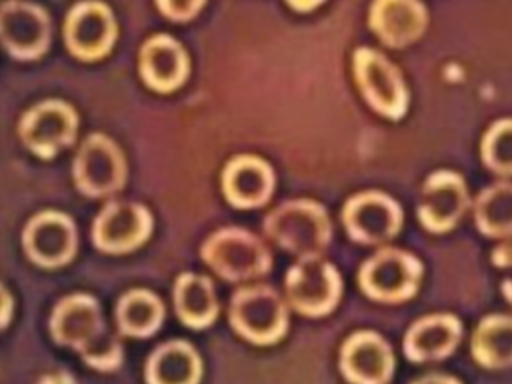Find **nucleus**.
Returning <instances> with one entry per match:
<instances>
[{
    "label": "nucleus",
    "instance_id": "nucleus-18",
    "mask_svg": "<svg viewBox=\"0 0 512 384\" xmlns=\"http://www.w3.org/2000/svg\"><path fill=\"white\" fill-rule=\"evenodd\" d=\"M368 26L388 48L414 44L428 28V10L420 0H372Z\"/></svg>",
    "mask_w": 512,
    "mask_h": 384
},
{
    "label": "nucleus",
    "instance_id": "nucleus-4",
    "mask_svg": "<svg viewBox=\"0 0 512 384\" xmlns=\"http://www.w3.org/2000/svg\"><path fill=\"white\" fill-rule=\"evenodd\" d=\"M204 262L224 280L240 282L266 274L272 266L268 246L242 228H222L202 246Z\"/></svg>",
    "mask_w": 512,
    "mask_h": 384
},
{
    "label": "nucleus",
    "instance_id": "nucleus-21",
    "mask_svg": "<svg viewBox=\"0 0 512 384\" xmlns=\"http://www.w3.org/2000/svg\"><path fill=\"white\" fill-rule=\"evenodd\" d=\"M146 384H200L202 360L184 340L160 344L146 360Z\"/></svg>",
    "mask_w": 512,
    "mask_h": 384
},
{
    "label": "nucleus",
    "instance_id": "nucleus-7",
    "mask_svg": "<svg viewBox=\"0 0 512 384\" xmlns=\"http://www.w3.org/2000/svg\"><path fill=\"white\" fill-rule=\"evenodd\" d=\"M62 36L68 52L84 62L110 54L118 38V22L102 0H78L64 18Z\"/></svg>",
    "mask_w": 512,
    "mask_h": 384
},
{
    "label": "nucleus",
    "instance_id": "nucleus-17",
    "mask_svg": "<svg viewBox=\"0 0 512 384\" xmlns=\"http://www.w3.org/2000/svg\"><path fill=\"white\" fill-rule=\"evenodd\" d=\"M138 72L144 84L156 92L180 88L190 72L186 48L170 34H152L138 52Z\"/></svg>",
    "mask_w": 512,
    "mask_h": 384
},
{
    "label": "nucleus",
    "instance_id": "nucleus-22",
    "mask_svg": "<svg viewBox=\"0 0 512 384\" xmlns=\"http://www.w3.org/2000/svg\"><path fill=\"white\" fill-rule=\"evenodd\" d=\"M174 310L182 324L200 330L218 316V298L208 276L184 272L174 284Z\"/></svg>",
    "mask_w": 512,
    "mask_h": 384
},
{
    "label": "nucleus",
    "instance_id": "nucleus-25",
    "mask_svg": "<svg viewBox=\"0 0 512 384\" xmlns=\"http://www.w3.org/2000/svg\"><path fill=\"white\" fill-rule=\"evenodd\" d=\"M474 222L486 236H512V182L490 184L478 194L474 202Z\"/></svg>",
    "mask_w": 512,
    "mask_h": 384
},
{
    "label": "nucleus",
    "instance_id": "nucleus-19",
    "mask_svg": "<svg viewBox=\"0 0 512 384\" xmlns=\"http://www.w3.org/2000/svg\"><path fill=\"white\" fill-rule=\"evenodd\" d=\"M222 190L232 206L258 208L272 196L274 172L270 164L258 156H236L222 172Z\"/></svg>",
    "mask_w": 512,
    "mask_h": 384
},
{
    "label": "nucleus",
    "instance_id": "nucleus-6",
    "mask_svg": "<svg viewBox=\"0 0 512 384\" xmlns=\"http://www.w3.org/2000/svg\"><path fill=\"white\" fill-rule=\"evenodd\" d=\"M422 278V264L416 256L398 248H382L370 256L360 272L362 292L384 304H396L412 298Z\"/></svg>",
    "mask_w": 512,
    "mask_h": 384
},
{
    "label": "nucleus",
    "instance_id": "nucleus-8",
    "mask_svg": "<svg viewBox=\"0 0 512 384\" xmlns=\"http://www.w3.org/2000/svg\"><path fill=\"white\" fill-rule=\"evenodd\" d=\"M340 294L342 278L322 256L298 258L286 274L288 304L304 316H324L332 312Z\"/></svg>",
    "mask_w": 512,
    "mask_h": 384
},
{
    "label": "nucleus",
    "instance_id": "nucleus-1",
    "mask_svg": "<svg viewBox=\"0 0 512 384\" xmlns=\"http://www.w3.org/2000/svg\"><path fill=\"white\" fill-rule=\"evenodd\" d=\"M50 334L54 342L74 348L94 370L112 372L122 364V344L108 330L96 298L88 294H70L56 304Z\"/></svg>",
    "mask_w": 512,
    "mask_h": 384
},
{
    "label": "nucleus",
    "instance_id": "nucleus-15",
    "mask_svg": "<svg viewBox=\"0 0 512 384\" xmlns=\"http://www.w3.org/2000/svg\"><path fill=\"white\" fill-rule=\"evenodd\" d=\"M468 204V188L462 176L450 170H438L422 184L418 220L430 232H446L458 224Z\"/></svg>",
    "mask_w": 512,
    "mask_h": 384
},
{
    "label": "nucleus",
    "instance_id": "nucleus-9",
    "mask_svg": "<svg viewBox=\"0 0 512 384\" xmlns=\"http://www.w3.org/2000/svg\"><path fill=\"white\" fill-rule=\"evenodd\" d=\"M52 40L48 12L30 0H6L0 4V44L16 60L40 58Z\"/></svg>",
    "mask_w": 512,
    "mask_h": 384
},
{
    "label": "nucleus",
    "instance_id": "nucleus-2",
    "mask_svg": "<svg viewBox=\"0 0 512 384\" xmlns=\"http://www.w3.org/2000/svg\"><path fill=\"white\" fill-rule=\"evenodd\" d=\"M264 232L298 258L320 256L330 244V218L318 202L290 200L274 208L264 220Z\"/></svg>",
    "mask_w": 512,
    "mask_h": 384
},
{
    "label": "nucleus",
    "instance_id": "nucleus-29",
    "mask_svg": "<svg viewBox=\"0 0 512 384\" xmlns=\"http://www.w3.org/2000/svg\"><path fill=\"white\" fill-rule=\"evenodd\" d=\"M10 318H12V296L0 282V330L8 326Z\"/></svg>",
    "mask_w": 512,
    "mask_h": 384
},
{
    "label": "nucleus",
    "instance_id": "nucleus-16",
    "mask_svg": "<svg viewBox=\"0 0 512 384\" xmlns=\"http://www.w3.org/2000/svg\"><path fill=\"white\" fill-rule=\"evenodd\" d=\"M340 372L350 384H388L394 372V352L378 332H354L340 348Z\"/></svg>",
    "mask_w": 512,
    "mask_h": 384
},
{
    "label": "nucleus",
    "instance_id": "nucleus-28",
    "mask_svg": "<svg viewBox=\"0 0 512 384\" xmlns=\"http://www.w3.org/2000/svg\"><path fill=\"white\" fill-rule=\"evenodd\" d=\"M492 262L500 268H512V240H506L492 250Z\"/></svg>",
    "mask_w": 512,
    "mask_h": 384
},
{
    "label": "nucleus",
    "instance_id": "nucleus-30",
    "mask_svg": "<svg viewBox=\"0 0 512 384\" xmlns=\"http://www.w3.org/2000/svg\"><path fill=\"white\" fill-rule=\"evenodd\" d=\"M410 384H460V380H456L454 376H448V374H426Z\"/></svg>",
    "mask_w": 512,
    "mask_h": 384
},
{
    "label": "nucleus",
    "instance_id": "nucleus-31",
    "mask_svg": "<svg viewBox=\"0 0 512 384\" xmlns=\"http://www.w3.org/2000/svg\"><path fill=\"white\" fill-rule=\"evenodd\" d=\"M292 10L296 12H312L318 6H322L326 0H284Z\"/></svg>",
    "mask_w": 512,
    "mask_h": 384
},
{
    "label": "nucleus",
    "instance_id": "nucleus-13",
    "mask_svg": "<svg viewBox=\"0 0 512 384\" xmlns=\"http://www.w3.org/2000/svg\"><path fill=\"white\" fill-rule=\"evenodd\" d=\"M26 256L44 268H56L72 260L78 246L74 220L56 210L32 216L22 232Z\"/></svg>",
    "mask_w": 512,
    "mask_h": 384
},
{
    "label": "nucleus",
    "instance_id": "nucleus-20",
    "mask_svg": "<svg viewBox=\"0 0 512 384\" xmlns=\"http://www.w3.org/2000/svg\"><path fill=\"white\" fill-rule=\"evenodd\" d=\"M462 338V324L452 314L418 318L404 336V354L412 362H432L450 356Z\"/></svg>",
    "mask_w": 512,
    "mask_h": 384
},
{
    "label": "nucleus",
    "instance_id": "nucleus-12",
    "mask_svg": "<svg viewBox=\"0 0 512 384\" xmlns=\"http://www.w3.org/2000/svg\"><path fill=\"white\" fill-rule=\"evenodd\" d=\"M342 222L352 240L360 244H382L398 234L402 210L388 194L368 190L352 196L344 204Z\"/></svg>",
    "mask_w": 512,
    "mask_h": 384
},
{
    "label": "nucleus",
    "instance_id": "nucleus-10",
    "mask_svg": "<svg viewBox=\"0 0 512 384\" xmlns=\"http://www.w3.org/2000/svg\"><path fill=\"white\" fill-rule=\"evenodd\" d=\"M72 176L78 186V190L92 198L110 196L116 190L124 186L126 180V162L124 154L116 146L114 140H110L104 134H90L72 166Z\"/></svg>",
    "mask_w": 512,
    "mask_h": 384
},
{
    "label": "nucleus",
    "instance_id": "nucleus-5",
    "mask_svg": "<svg viewBox=\"0 0 512 384\" xmlns=\"http://www.w3.org/2000/svg\"><path fill=\"white\" fill-rule=\"evenodd\" d=\"M354 80L368 106L392 120L404 116L408 90L400 70L380 50L360 46L352 54Z\"/></svg>",
    "mask_w": 512,
    "mask_h": 384
},
{
    "label": "nucleus",
    "instance_id": "nucleus-11",
    "mask_svg": "<svg viewBox=\"0 0 512 384\" xmlns=\"http://www.w3.org/2000/svg\"><path fill=\"white\" fill-rule=\"evenodd\" d=\"M76 128L78 116L70 104L44 100L22 116L18 134L30 152L40 158H52L74 142Z\"/></svg>",
    "mask_w": 512,
    "mask_h": 384
},
{
    "label": "nucleus",
    "instance_id": "nucleus-14",
    "mask_svg": "<svg viewBox=\"0 0 512 384\" xmlns=\"http://www.w3.org/2000/svg\"><path fill=\"white\" fill-rule=\"evenodd\" d=\"M152 232V214L136 202H110L96 216L92 226L94 246L108 254H122L138 248Z\"/></svg>",
    "mask_w": 512,
    "mask_h": 384
},
{
    "label": "nucleus",
    "instance_id": "nucleus-24",
    "mask_svg": "<svg viewBox=\"0 0 512 384\" xmlns=\"http://www.w3.org/2000/svg\"><path fill=\"white\" fill-rule=\"evenodd\" d=\"M164 320L162 300L144 288L126 292L116 306L118 332L132 338L152 336Z\"/></svg>",
    "mask_w": 512,
    "mask_h": 384
},
{
    "label": "nucleus",
    "instance_id": "nucleus-32",
    "mask_svg": "<svg viewBox=\"0 0 512 384\" xmlns=\"http://www.w3.org/2000/svg\"><path fill=\"white\" fill-rule=\"evenodd\" d=\"M502 292H504V298L512 304V280H510V278H506V280L502 282Z\"/></svg>",
    "mask_w": 512,
    "mask_h": 384
},
{
    "label": "nucleus",
    "instance_id": "nucleus-26",
    "mask_svg": "<svg viewBox=\"0 0 512 384\" xmlns=\"http://www.w3.org/2000/svg\"><path fill=\"white\" fill-rule=\"evenodd\" d=\"M480 154L494 174L512 176V118H502L486 130Z\"/></svg>",
    "mask_w": 512,
    "mask_h": 384
},
{
    "label": "nucleus",
    "instance_id": "nucleus-3",
    "mask_svg": "<svg viewBox=\"0 0 512 384\" xmlns=\"http://www.w3.org/2000/svg\"><path fill=\"white\" fill-rule=\"evenodd\" d=\"M230 326L248 342L268 346L288 330V306L272 286L238 288L230 300Z\"/></svg>",
    "mask_w": 512,
    "mask_h": 384
},
{
    "label": "nucleus",
    "instance_id": "nucleus-23",
    "mask_svg": "<svg viewBox=\"0 0 512 384\" xmlns=\"http://www.w3.org/2000/svg\"><path fill=\"white\" fill-rule=\"evenodd\" d=\"M472 358L488 370L512 366V316L490 314L478 322L470 340Z\"/></svg>",
    "mask_w": 512,
    "mask_h": 384
},
{
    "label": "nucleus",
    "instance_id": "nucleus-27",
    "mask_svg": "<svg viewBox=\"0 0 512 384\" xmlns=\"http://www.w3.org/2000/svg\"><path fill=\"white\" fill-rule=\"evenodd\" d=\"M158 12L172 22H188L200 14L206 0H154Z\"/></svg>",
    "mask_w": 512,
    "mask_h": 384
}]
</instances>
